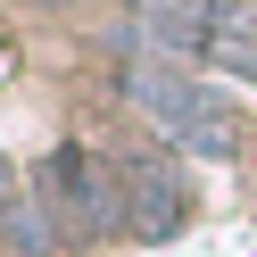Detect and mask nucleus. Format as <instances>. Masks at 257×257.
<instances>
[{
    "mask_svg": "<svg viewBox=\"0 0 257 257\" xmlns=\"http://www.w3.org/2000/svg\"><path fill=\"white\" fill-rule=\"evenodd\" d=\"M124 91H133V108H150V116H158V133H166V141L207 150V158L232 150V116H224L216 91H199V75L166 67V58H133V67H124Z\"/></svg>",
    "mask_w": 257,
    "mask_h": 257,
    "instance_id": "1",
    "label": "nucleus"
},
{
    "mask_svg": "<svg viewBox=\"0 0 257 257\" xmlns=\"http://www.w3.org/2000/svg\"><path fill=\"white\" fill-rule=\"evenodd\" d=\"M42 199H50V216L67 224V232H100V224L124 216V174H108L100 158H83V150H58L50 166H42Z\"/></svg>",
    "mask_w": 257,
    "mask_h": 257,
    "instance_id": "2",
    "label": "nucleus"
},
{
    "mask_svg": "<svg viewBox=\"0 0 257 257\" xmlns=\"http://www.w3.org/2000/svg\"><path fill=\"white\" fill-rule=\"evenodd\" d=\"M216 9H224V0H133V25H141V42H150V58L183 67L191 50H207Z\"/></svg>",
    "mask_w": 257,
    "mask_h": 257,
    "instance_id": "3",
    "label": "nucleus"
},
{
    "mask_svg": "<svg viewBox=\"0 0 257 257\" xmlns=\"http://www.w3.org/2000/svg\"><path fill=\"white\" fill-rule=\"evenodd\" d=\"M183 207H191V183L174 166H124V224L133 232H174L183 224Z\"/></svg>",
    "mask_w": 257,
    "mask_h": 257,
    "instance_id": "4",
    "label": "nucleus"
},
{
    "mask_svg": "<svg viewBox=\"0 0 257 257\" xmlns=\"http://www.w3.org/2000/svg\"><path fill=\"white\" fill-rule=\"evenodd\" d=\"M207 58H216L224 75H249V83H257V9H249V0H224V9H216Z\"/></svg>",
    "mask_w": 257,
    "mask_h": 257,
    "instance_id": "5",
    "label": "nucleus"
},
{
    "mask_svg": "<svg viewBox=\"0 0 257 257\" xmlns=\"http://www.w3.org/2000/svg\"><path fill=\"white\" fill-rule=\"evenodd\" d=\"M9 224H17V191H0V240H9Z\"/></svg>",
    "mask_w": 257,
    "mask_h": 257,
    "instance_id": "6",
    "label": "nucleus"
},
{
    "mask_svg": "<svg viewBox=\"0 0 257 257\" xmlns=\"http://www.w3.org/2000/svg\"><path fill=\"white\" fill-rule=\"evenodd\" d=\"M67 9H83V0H67Z\"/></svg>",
    "mask_w": 257,
    "mask_h": 257,
    "instance_id": "7",
    "label": "nucleus"
}]
</instances>
